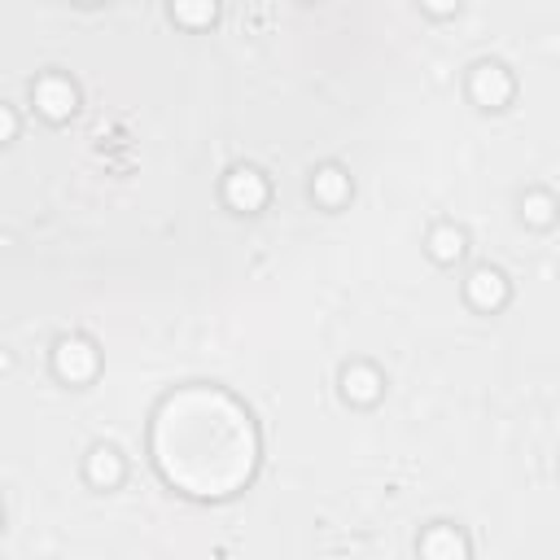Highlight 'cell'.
Instances as JSON below:
<instances>
[{
	"instance_id": "277c9868",
	"label": "cell",
	"mask_w": 560,
	"mask_h": 560,
	"mask_svg": "<svg viewBox=\"0 0 560 560\" xmlns=\"http://www.w3.org/2000/svg\"><path fill=\"white\" fill-rule=\"evenodd\" d=\"M74 105H79V92H74L70 79H61V74H44V79L35 83V109H39L44 118L66 122V118L74 114Z\"/></svg>"
},
{
	"instance_id": "7a4b0ae2",
	"label": "cell",
	"mask_w": 560,
	"mask_h": 560,
	"mask_svg": "<svg viewBox=\"0 0 560 560\" xmlns=\"http://www.w3.org/2000/svg\"><path fill=\"white\" fill-rule=\"evenodd\" d=\"M468 92H472L477 105H486V109H503V105L512 101L516 83H512V74H508L499 61H481V66H472V74H468Z\"/></svg>"
},
{
	"instance_id": "ba28073f",
	"label": "cell",
	"mask_w": 560,
	"mask_h": 560,
	"mask_svg": "<svg viewBox=\"0 0 560 560\" xmlns=\"http://www.w3.org/2000/svg\"><path fill=\"white\" fill-rule=\"evenodd\" d=\"M311 197H315L319 206L337 210V206L350 197V175H346L341 166H319L315 179H311Z\"/></svg>"
},
{
	"instance_id": "9c48e42d",
	"label": "cell",
	"mask_w": 560,
	"mask_h": 560,
	"mask_svg": "<svg viewBox=\"0 0 560 560\" xmlns=\"http://www.w3.org/2000/svg\"><path fill=\"white\" fill-rule=\"evenodd\" d=\"M122 455L114 451V446H92L88 451V481L92 486H101V490H114L118 481H122Z\"/></svg>"
},
{
	"instance_id": "4fadbf2b",
	"label": "cell",
	"mask_w": 560,
	"mask_h": 560,
	"mask_svg": "<svg viewBox=\"0 0 560 560\" xmlns=\"http://www.w3.org/2000/svg\"><path fill=\"white\" fill-rule=\"evenodd\" d=\"M0 114H4V140H13V131H18V114H13L9 105H4Z\"/></svg>"
},
{
	"instance_id": "5b68a950",
	"label": "cell",
	"mask_w": 560,
	"mask_h": 560,
	"mask_svg": "<svg viewBox=\"0 0 560 560\" xmlns=\"http://www.w3.org/2000/svg\"><path fill=\"white\" fill-rule=\"evenodd\" d=\"M464 298L477 306V311H499L508 306L512 289H508V276L499 267H477L468 280H464Z\"/></svg>"
},
{
	"instance_id": "6da1fadb",
	"label": "cell",
	"mask_w": 560,
	"mask_h": 560,
	"mask_svg": "<svg viewBox=\"0 0 560 560\" xmlns=\"http://www.w3.org/2000/svg\"><path fill=\"white\" fill-rule=\"evenodd\" d=\"M96 368H101V354H96V346H92L88 337H61V341H57V350H52V372H57L61 381L83 385V381L96 376Z\"/></svg>"
},
{
	"instance_id": "52a82bcc",
	"label": "cell",
	"mask_w": 560,
	"mask_h": 560,
	"mask_svg": "<svg viewBox=\"0 0 560 560\" xmlns=\"http://www.w3.org/2000/svg\"><path fill=\"white\" fill-rule=\"evenodd\" d=\"M341 394H346L350 402H359V407H372V402L385 394V381H381L376 368H368V363H350V368L341 372Z\"/></svg>"
},
{
	"instance_id": "3957f363",
	"label": "cell",
	"mask_w": 560,
	"mask_h": 560,
	"mask_svg": "<svg viewBox=\"0 0 560 560\" xmlns=\"http://www.w3.org/2000/svg\"><path fill=\"white\" fill-rule=\"evenodd\" d=\"M267 179L254 171V166H236L228 179H223V201L232 206V210H241V214H254V210H262L267 206Z\"/></svg>"
},
{
	"instance_id": "8fae6325",
	"label": "cell",
	"mask_w": 560,
	"mask_h": 560,
	"mask_svg": "<svg viewBox=\"0 0 560 560\" xmlns=\"http://www.w3.org/2000/svg\"><path fill=\"white\" fill-rule=\"evenodd\" d=\"M521 219L529 228H551L556 223V197L551 192H525L521 197Z\"/></svg>"
},
{
	"instance_id": "30bf717a",
	"label": "cell",
	"mask_w": 560,
	"mask_h": 560,
	"mask_svg": "<svg viewBox=\"0 0 560 560\" xmlns=\"http://www.w3.org/2000/svg\"><path fill=\"white\" fill-rule=\"evenodd\" d=\"M429 254H433L438 262H455V258L464 254V232L451 228V223H438V228L429 232Z\"/></svg>"
},
{
	"instance_id": "8992f818",
	"label": "cell",
	"mask_w": 560,
	"mask_h": 560,
	"mask_svg": "<svg viewBox=\"0 0 560 560\" xmlns=\"http://www.w3.org/2000/svg\"><path fill=\"white\" fill-rule=\"evenodd\" d=\"M420 560H468V538L455 525H433L420 538Z\"/></svg>"
},
{
	"instance_id": "7c38bea8",
	"label": "cell",
	"mask_w": 560,
	"mask_h": 560,
	"mask_svg": "<svg viewBox=\"0 0 560 560\" xmlns=\"http://www.w3.org/2000/svg\"><path fill=\"white\" fill-rule=\"evenodd\" d=\"M179 22H188V26H201V22H214V4H175L171 9Z\"/></svg>"
}]
</instances>
